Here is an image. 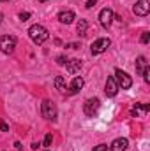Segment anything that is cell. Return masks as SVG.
<instances>
[{
  "label": "cell",
  "instance_id": "6",
  "mask_svg": "<svg viewBox=\"0 0 150 151\" xmlns=\"http://www.w3.org/2000/svg\"><path fill=\"white\" fill-rule=\"evenodd\" d=\"M113 18H115L113 11L110 9V7H104V9L99 12V23H101V27H104V28H110V25H111Z\"/></svg>",
  "mask_w": 150,
  "mask_h": 151
},
{
  "label": "cell",
  "instance_id": "28",
  "mask_svg": "<svg viewBox=\"0 0 150 151\" xmlns=\"http://www.w3.org/2000/svg\"><path fill=\"white\" fill-rule=\"evenodd\" d=\"M14 146H16V150L18 151H21V144H20V142H14Z\"/></svg>",
  "mask_w": 150,
  "mask_h": 151
},
{
  "label": "cell",
  "instance_id": "21",
  "mask_svg": "<svg viewBox=\"0 0 150 151\" xmlns=\"http://www.w3.org/2000/svg\"><path fill=\"white\" fill-rule=\"evenodd\" d=\"M57 63H58V65H66V63H67V58L62 55V56H58V58H57Z\"/></svg>",
  "mask_w": 150,
  "mask_h": 151
},
{
  "label": "cell",
  "instance_id": "7",
  "mask_svg": "<svg viewBox=\"0 0 150 151\" xmlns=\"http://www.w3.org/2000/svg\"><path fill=\"white\" fill-rule=\"evenodd\" d=\"M99 107H101V100L99 99H88L83 104V111H85L87 116H94V114L99 111Z\"/></svg>",
  "mask_w": 150,
  "mask_h": 151
},
{
  "label": "cell",
  "instance_id": "20",
  "mask_svg": "<svg viewBox=\"0 0 150 151\" xmlns=\"http://www.w3.org/2000/svg\"><path fill=\"white\" fill-rule=\"evenodd\" d=\"M149 40H150V34L149 32H143V35H141V42H143V44H149Z\"/></svg>",
  "mask_w": 150,
  "mask_h": 151
},
{
  "label": "cell",
  "instance_id": "12",
  "mask_svg": "<svg viewBox=\"0 0 150 151\" xmlns=\"http://www.w3.org/2000/svg\"><path fill=\"white\" fill-rule=\"evenodd\" d=\"M149 111H150V106H149V104H136V106L131 109V114L138 118V116H145Z\"/></svg>",
  "mask_w": 150,
  "mask_h": 151
},
{
  "label": "cell",
  "instance_id": "25",
  "mask_svg": "<svg viewBox=\"0 0 150 151\" xmlns=\"http://www.w3.org/2000/svg\"><path fill=\"white\" fill-rule=\"evenodd\" d=\"M97 4V0H87V9H92Z\"/></svg>",
  "mask_w": 150,
  "mask_h": 151
},
{
  "label": "cell",
  "instance_id": "26",
  "mask_svg": "<svg viewBox=\"0 0 150 151\" xmlns=\"http://www.w3.org/2000/svg\"><path fill=\"white\" fill-rule=\"evenodd\" d=\"M66 47H71V49H78V47H79V44H76V42H71V44H66Z\"/></svg>",
  "mask_w": 150,
  "mask_h": 151
},
{
  "label": "cell",
  "instance_id": "14",
  "mask_svg": "<svg viewBox=\"0 0 150 151\" xmlns=\"http://www.w3.org/2000/svg\"><path fill=\"white\" fill-rule=\"evenodd\" d=\"M149 67V62H147V58L145 56H138L136 58V72L141 76L143 72H145V69Z\"/></svg>",
  "mask_w": 150,
  "mask_h": 151
},
{
  "label": "cell",
  "instance_id": "3",
  "mask_svg": "<svg viewBox=\"0 0 150 151\" xmlns=\"http://www.w3.org/2000/svg\"><path fill=\"white\" fill-rule=\"evenodd\" d=\"M41 111H42V116L46 118V119H51V121H55L57 119V104L55 102H51V100H44L42 102V106H41Z\"/></svg>",
  "mask_w": 150,
  "mask_h": 151
},
{
  "label": "cell",
  "instance_id": "4",
  "mask_svg": "<svg viewBox=\"0 0 150 151\" xmlns=\"http://www.w3.org/2000/svg\"><path fill=\"white\" fill-rule=\"evenodd\" d=\"M0 49L5 55H12L16 49V39L12 35H2L0 37Z\"/></svg>",
  "mask_w": 150,
  "mask_h": 151
},
{
  "label": "cell",
  "instance_id": "13",
  "mask_svg": "<svg viewBox=\"0 0 150 151\" xmlns=\"http://www.w3.org/2000/svg\"><path fill=\"white\" fill-rule=\"evenodd\" d=\"M74 12L73 11H62V12H58V21L60 23H64V25H69V23H73V19H74Z\"/></svg>",
  "mask_w": 150,
  "mask_h": 151
},
{
  "label": "cell",
  "instance_id": "31",
  "mask_svg": "<svg viewBox=\"0 0 150 151\" xmlns=\"http://www.w3.org/2000/svg\"><path fill=\"white\" fill-rule=\"evenodd\" d=\"M41 2H44V0H41Z\"/></svg>",
  "mask_w": 150,
  "mask_h": 151
},
{
  "label": "cell",
  "instance_id": "11",
  "mask_svg": "<svg viewBox=\"0 0 150 151\" xmlns=\"http://www.w3.org/2000/svg\"><path fill=\"white\" fill-rule=\"evenodd\" d=\"M66 69H67L69 74H78L79 69H81V60H78V58H74V60H67Z\"/></svg>",
  "mask_w": 150,
  "mask_h": 151
},
{
  "label": "cell",
  "instance_id": "5",
  "mask_svg": "<svg viewBox=\"0 0 150 151\" xmlns=\"http://www.w3.org/2000/svg\"><path fill=\"white\" fill-rule=\"evenodd\" d=\"M110 44H111V40L108 37H101V39H97V40L92 42L90 51H92V55H101V53H104L110 47Z\"/></svg>",
  "mask_w": 150,
  "mask_h": 151
},
{
  "label": "cell",
  "instance_id": "29",
  "mask_svg": "<svg viewBox=\"0 0 150 151\" xmlns=\"http://www.w3.org/2000/svg\"><path fill=\"white\" fill-rule=\"evenodd\" d=\"M2 18H4V16H2V14H0V23H2Z\"/></svg>",
  "mask_w": 150,
  "mask_h": 151
},
{
  "label": "cell",
  "instance_id": "18",
  "mask_svg": "<svg viewBox=\"0 0 150 151\" xmlns=\"http://www.w3.org/2000/svg\"><path fill=\"white\" fill-rule=\"evenodd\" d=\"M51 142H53V135H51V134H46V137H44V141H42L41 146H44V148L48 150V148L51 146Z\"/></svg>",
  "mask_w": 150,
  "mask_h": 151
},
{
  "label": "cell",
  "instance_id": "9",
  "mask_svg": "<svg viewBox=\"0 0 150 151\" xmlns=\"http://www.w3.org/2000/svg\"><path fill=\"white\" fill-rule=\"evenodd\" d=\"M118 90H120V88H118V84H117L115 77L110 76V77L106 79V90H104V91H106V95H108V97H115V95L118 93Z\"/></svg>",
  "mask_w": 150,
  "mask_h": 151
},
{
  "label": "cell",
  "instance_id": "27",
  "mask_svg": "<svg viewBox=\"0 0 150 151\" xmlns=\"http://www.w3.org/2000/svg\"><path fill=\"white\" fill-rule=\"evenodd\" d=\"M39 148H41V144H39V142H34V144H32V150H39Z\"/></svg>",
  "mask_w": 150,
  "mask_h": 151
},
{
  "label": "cell",
  "instance_id": "2",
  "mask_svg": "<svg viewBox=\"0 0 150 151\" xmlns=\"http://www.w3.org/2000/svg\"><path fill=\"white\" fill-rule=\"evenodd\" d=\"M113 77H115L118 88H122V90H129V88L133 86V79H131V76L127 74V72H124V70H120V69L115 70V76H113Z\"/></svg>",
  "mask_w": 150,
  "mask_h": 151
},
{
  "label": "cell",
  "instance_id": "1",
  "mask_svg": "<svg viewBox=\"0 0 150 151\" xmlns=\"http://www.w3.org/2000/svg\"><path fill=\"white\" fill-rule=\"evenodd\" d=\"M28 35L32 39V42H36V44H44L48 40V37H50L48 30L42 25H32L28 28Z\"/></svg>",
  "mask_w": 150,
  "mask_h": 151
},
{
  "label": "cell",
  "instance_id": "10",
  "mask_svg": "<svg viewBox=\"0 0 150 151\" xmlns=\"http://www.w3.org/2000/svg\"><path fill=\"white\" fill-rule=\"evenodd\" d=\"M127 146H129V141L124 139V137H118V139H115V141L111 142L110 151H125L127 150Z\"/></svg>",
  "mask_w": 150,
  "mask_h": 151
},
{
  "label": "cell",
  "instance_id": "16",
  "mask_svg": "<svg viewBox=\"0 0 150 151\" xmlns=\"http://www.w3.org/2000/svg\"><path fill=\"white\" fill-rule=\"evenodd\" d=\"M53 84H55V88H57L58 91H66V88H67L66 79H64L62 76H57V77H55V81H53Z\"/></svg>",
  "mask_w": 150,
  "mask_h": 151
},
{
  "label": "cell",
  "instance_id": "30",
  "mask_svg": "<svg viewBox=\"0 0 150 151\" xmlns=\"http://www.w3.org/2000/svg\"><path fill=\"white\" fill-rule=\"evenodd\" d=\"M0 2H9V0H0Z\"/></svg>",
  "mask_w": 150,
  "mask_h": 151
},
{
  "label": "cell",
  "instance_id": "22",
  "mask_svg": "<svg viewBox=\"0 0 150 151\" xmlns=\"http://www.w3.org/2000/svg\"><path fill=\"white\" fill-rule=\"evenodd\" d=\"M0 130L2 132H9V125L5 121H2V119H0Z\"/></svg>",
  "mask_w": 150,
  "mask_h": 151
},
{
  "label": "cell",
  "instance_id": "19",
  "mask_svg": "<svg viewBox=\"0 0 150 151\" xmlns=\"http://www.w3.org/2000/svg\"><path fill=\"white\" fill-rule=\"evenodd\" d=\"M143 79H145V83H150V67H147L145 69V72H143Z\"/></svg>",
  "mask_w": 150,
  "mask_h": 151
},
{
  "label": "cell",
  "instance_id": "24",
  "mask_svg": "<svg viewBox=\"0 0 150 151\" xmlns=\"http://www.w3.org/2000/svg\"><path fill=\"white\" fill-rule=\"evenodd\" d=\"M94 151H108V146L106 144H99V146H95Z\"/></svg>",
  "mask_w": 150,
  "mask_h": 151
},
{
  "label": "cell",
  "instance_id": "17",
  "mask_svg": "<svg viewBox=\"0 0 150 151\" xmlns=\"http://www.w3.org/2000/svg\"><path fill=\"white\" fill-rule=\"evenodd\" d=\"M87 27H88L87 19H79V21H78V25H76L78 34H79V35H85V34H87Z\"/></svg>",
  "mask_w": 150,
  "mask_h": 151
},
{
  "label": "cell",
  "instance_id": "8",
  "mask_svg": "<svg viewBox=\"0 0 150 151\" xmlns=\"http://www.w3.org/2000/svg\"><path fill=\"white\" fill-rule=\"evenodd\" d=\"M133 11L136 16H147L150 12V0H138Z\"/></svg>",
  "mask_w": 150,
  "mask_h": 151
},
{
  "label": "cell",
  "instance_id": "15",
  "mask_svg": "<svg viewBox=\"0 0 150 151\" xmlns=\"http://www.w3.org/2000/svg\"><path fill=\"white\" fill-rule=\"evenodd\" d=\"M83 84H85V81H83V77H79V76H76L74 79H73V83H71V93H78L81 88H83Z\"/></svg>",
  "mask_w": 150,
  "mask_h": 151
},
{
  "label": "cell",
  "instance_id": "23",
  "mask_svg": "<svg viewBox=\"0 0 150 151\" xmlns=\"http://www.w3.org/2000/svg\"><path fill=\"white\" fill-rule=\"evenodd\" d=\"M28 18H30V12H20V19L21 21H27Z\"/></svg>",
  "mask_w": 150,
  "mask_h": 151
}]
</instances>
